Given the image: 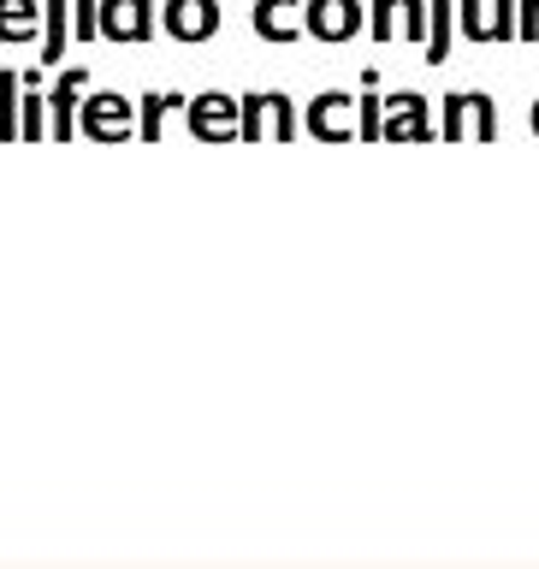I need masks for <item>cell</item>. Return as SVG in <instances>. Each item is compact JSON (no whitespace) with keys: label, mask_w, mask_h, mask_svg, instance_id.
Segmentation results:
<instances>
[{"label":"cell","mask_w":539,"mask_h":569,"mask_svg":"<svg viewBox=\"0 0 539 569\" xmlns=\"http://www.w3.org/2000/svg\"><path fill=\"white\" fill-rule=\"evenodd\" d=\"M83 89H89V71L71 66V71H60V83H53V96H48V107H53V137H60V142H71V113L83 107Z\"/></svg>","instance_id":"8fae6325"},{"label":"cell","mask_w":539,"mask_h":569,"mask_svg":"<svg viewBox=\"0 0 539 569\" xmlns=\"http://www.w3.org/2000/svg\"><path fill=\"white\" fill-rule=\"evenodd\" d=\"M309 137L315 142H350L362 137V119H356V96H345V89H327V96L309 101Z\"/></svg>","instance_id":"52a82bcc"},{"label":"cell","mask_w":539,"mask_h":569,"mask_svg":"<svg viewBox=\"0 0 539 569\" xmlns=\"http://www.w3.org/2000/svg\"><path fill=\"white\" fill-rule=\"evenodd\" d=\"M36 24H42V0H0V42L24 48Z\"/></svg>","instance_id":"7c38bea8"},{"label":"cell","mask_w":539,"mask_h":569,"mask_svg":"<svg viewBox=\"0 0 539 569\" xmlns=\"http://www.w3.org/2000/svg\"><path fill=\"white\" fill-rule=\"evenodd\" d=\"M302 24H309L315 42H356V36H368V7L362 0H302Z\"/></svg>","instance_id":"277c9868"},{"label":"cell","mask_w":539,"mask_h":569,"mask_svg":"<svg viewBox=\"0 0 539 569\" xmlns=\"http://www.w3.org/2000/svg\"><path fill=\"white\" fill-rule=\"evenodd\" d=\"M522 30V0H492V42H516Z\"/></svg>","instance_id":"7402d4cb"},{"label":"cell","mask_w":539,"mask_h":569,"mask_svg":"<svg viewBox=\"0 0 539 569\" xmlns=\"http://www.w3.org/2000/svg\"><path fill=\"white\" fill-rule=\"evenodd\" d=\"M249 24H256V36L273 42V48H291L297 36H309V24H302V0H256Z\"/></svg>","instance_id":"30bf717a"},{"label":"cell","mask_w":539,"mask_h":569,"mask_svg":"<svg viewBox=\"0 0 539 569\" xmlns=\"http://www.w3.org/2000/svg\"><path fill=\"white\" fill-rule=\"evenodd\" d=\"M160 30L172 36V42H213L220 36V0H167V12H160Z\"/></svg>","instance_id":"ba28073f"},{"label":"cell","mask_w":539,"mask_h":569,"mask_svg":"<svg viewBox=\"0 0 539 569\" xmlns=\"http://www.w3.org/2000/svg\"><path fill=\"white\" fill-rule=\"evenodd\" d=\"M238 101H243V142H291L302 131L291 96H279V89H256V96Z\"/></svg>","instance_id":"7a4b0ae2"},{"label":"cell","mask_w":539,"mask_h":569,"mask_svg":"<svg viewBox=\"0 0 539 569\" xmlns=\"http://www.w3.org/2000/svg\"><path fill=\"white\" fill-rule=\"evenodd\" d=\"M403 30V0H368V42H391Z\"/></svg>","instance_id":"d6986e66"},{"label":"cell","mask_w":539,"mask_h":569,"mask_svg":"<svg viewBox=\"0 0 539 569\" xmlns=\"http://www.w3.org/2000/svg\"><path fill=\"white\" fill-rule=\"evenodd\" d=\"M433 7V30H427V66H445L451 60V24H457V0H427Z\"/></svg>","instance_id":"2e32d148"},{"label":"cell","mask_w":539,"mask_h":569,"mask_svg":"<svg viewBox=\"0 0 539 569\" xmlns=\"http://www.w3.org/2000/svg\"><path fill=\"white\" fill-rule=\"evenodd\" d=\"M433 113H427V96L403 89V96H386V142H433Z\"/></svg>","instance_id":"9c48e42d"},{"label":"cell","mask_w":539,"mask_h":569,"mask_svg":"<svg viewBox=\"0 0 539 569\" xmlns=\"http://www.w3.org/2000/svg\"><path fill=\"white\" fill-rule=\"evenodd\" d=\"M190 137L196 142H243V101L220 96V89H208V96L190 101Z\"/></svg>","instance_id":"5b68a950"},{"label":"cell","mask_w":539,"mask_h":569,"mask_svg":"<svg viewBox=\"0 0 539 569\" xmlns=\"http://www.w3.org/2000/svg\"><path fill=\"white\" fill-rule=\"evenodd\" d=\"M24 137V101H18V71H0V142Z\"/></svg>","instance_id":"e0dca14e"},{"label":"cell","mask_w":539,"mask_h":569,"mask_svg":"<svg viewBox=\"0 0 539 569\" xmlns=\"http://www.w3.org/2000/svg\"><path fill=\"white\" fill-rule=\"evenodd\" d=\"M528 131L539 137V101H533V113H528Z\"/></svg>","instance_id":"cb8c5ba5"},{"label":"cell","mask_w":539,"mask_h":569,"mask_svg":"<svg viewBox=\"0 0 539 569\" xmlns=\"http://www.w3.org/2000/svg\"><path fill=\"white\" fill-rule=\"evenodd\" d=\"M172 107H190L178 89H149V96L137 101V137L142 142H160V131H167V113Z\"/></svg>","instance_id":"4fadbf2b"},{"label":"cell","mask_w":539,"mask_h":569,"mask_svg":"<svg viewBox=\"0 0 539 569\" xmlns=\"http://www.w3.org/2000/svg\"><path fill=\"white\" fill-rule=\"evenodd\" d=\"M78 131L96 137V142L137 137V101H124L119 89H96V96H83V107H78Z\"/></svg>","instance_id":"3957f363"},{"label":"cell","mask_w":539,"mask_h":569,"mask_svg":"<svg viewBox=\"0 0 539 569\" xmlns=\"http://www.w3.org/2000/svg\"><path fill=\"white\" fill-rule=\"evenodd\" d=\"M42 113H48V101H42V78H36V71H24V142L53 137V124H48Z\"/></svg>","instance_id":"ac0fdd59"},{"label":"cell","mask_w":539,"mask_h":569,"mask_svg":"<svg viewBox=\"0 0 539 569\" xmlns=\"http://www.w3.org/2000/svg\"><path fill=\"white\" fill-rule=\"evenodd\" d=\"M439 137H445V142H498V101L487 96V89H462V96H445Z\"/></svg>","instance_id":"6da1fadb"},{"label":"cell","mask_w":539,"mask_h":569,"mask_svg":"<svg viewBox=\"0 0 539 569\" xmlns=\"http://www.w3.org/2000/svg\"><path fill=\"white\" fill-rule=\"evenodd\" d=\"M66 30H71V0H42V66L66 60Z\"/></svg>","instance_id":"9a60e30c"},{"label":"cell","mask_w":539,"mask_h":569,"mask_svg":"<svg viewBox=\"0 0 539 569\" xmlns=\"http://www.w3.org/2000/svg\"><path fill=\"white\" fill-rule=\"evenodd\" d=\"M457 30L469 42H492V0H457Z\"/></svg>","instance_id":"ffe728a7"},{"label":"cell","mask_w":539,"mask_h":569,"mask_svg":"<svg viewBox=\"0 0 539 569\" xmlns=\"http://www.w3.org/2000/svg\"><path fill=\"white\" fill-rule=\"evenodd\" d=\"M516 42H539V0H522V30H516Z\"/></svg>","instance_id":"603a6c76"},{"label":"cell","mask_w":539,"mask_h":569,"mask_svg":"<svg viewBox=\"0 0 539 569\" xmlns=\"http://www.w3.org/2000/svg\"><path fill=\"white\" fill-rule=\"evenodd\" d=\"M356 119H362V142H386V101H380V71H362V96H356Z\"/></svg>","instance_id":"5bb4252c"},{"label":"cell","mask_w":539,"mask_h":569,"mask_svg":"<svg viewBox=\"0 0 539 569\" xmlns=\"http://www.w3.org/2000/svg\"><path fill=\"white\" fill-rule=\"evenodd\" d=\"M154 30H160L154 0H101V42L142 48V42H154Z\"/></svg>","instance_id":"8992f818"},{"label":"cell","mask_w":539,"mask_h":569,"mask_svg":"<svg viewBox=\"0 0 539 569\" xmlns=\"http://www.w3.org/2000/svg\"><path fill=\"white\" fill-rule=\"evenodd\" d=\"M71 36L78 42H101V0H71Z\"/></svg>","instance_id":"44dd1931"}]
</instances>
